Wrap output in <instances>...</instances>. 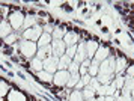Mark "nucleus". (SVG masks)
<instances>
[{
    "mask_svg": "<svg viewBox=\"0 0 134 101\" xmlns=\"http://www.w3.org/2000/svg\"><path fill=\"white\" fill-rule=\"evenodd\" d=\"M69 77H71V74H69L68 71H59L57 74H56L54 82L57 84H65V82H66V80H69Z\"/></svg>",
    "mask_w": 134,
    "mask_h": 101,
    "instance_id": "1",
    "label": "nucleus"
},
{
    "mask_svg": "<svg viewBox=\"0 0 134 101\" xmlns=\"http://www.w3.org/2000/svg\"><path fill=\"white\" fill-rule=\"evenodd\" d=\"M63 50H65V44L60 39L53 42V51H54L56 56H63Z\"/></svg>",
    "mask_w": 134,
    "mask_h": 101,
    "instance_id": "2",
    "label": "nucleus"
},
{
    "mask_svg": "<svg viewBox=\"0 0 134 101\" xmlns=\"http://www.w3.org/2000/svg\"><path fill=\"white\" fill-rule=\"evenodd\" d=\"M41 33V30H39V27H36V29H29L27 32L24 33L26 38H32V39H36L38 35Z\"/></svg>",
    "mask_w": 134,
    "mask_h": 101,
    "instance_id": "3",
    "label": "nucleus"
},
{
    "mask_svg": "<svg viewBox=\"0 0 134 101\" xmlns=\"http://www.w3.org/2000/svg\"><path fill=\"white\" fill-rule=\"evenodd\" d=\"M50 39H51V38H50L48 33L42 35V36H41V39H39V47H42V45H47V44L50 42Z\"/></svg>",
    "mask_w": 134,
    "mask_h": 101,
    "instance_id": "4",
    "label": "nucleus"
},
{
    "mask_svg": "<svg viewBox=\"0 0 134 101\" xmlns=\"http://www.w3.org/2000/svg\"><path fill=\"white\" fill-rule=\"evenodd\" d=\"M39 77L42 78V80H45V82H47V80H50V74H44V72H39Z\"/></svg>",
    "mask_w": 134,
    "mask_h": 101,
    "instance_id": "5",
    "label": "nucleus"
}]
</instances>
